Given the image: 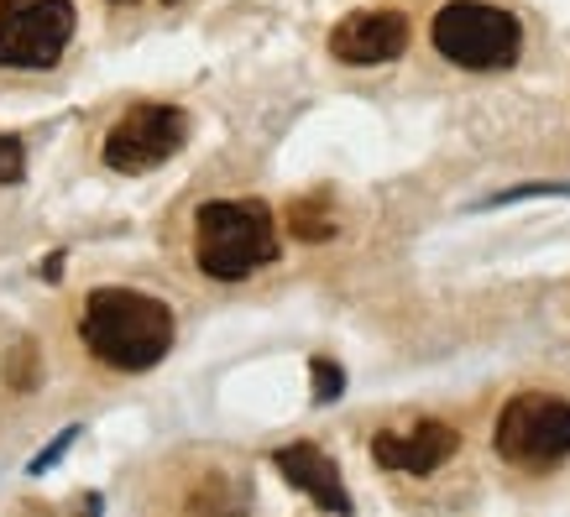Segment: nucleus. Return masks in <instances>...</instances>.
<instances>
[{
  "mask_svg": "<svg viewBox=\"0 0 570 517\" xmlns=\"http://www.w3.org/2000/svg\"><path fill=\"white\" fill-rule=\"evenodd\" d=\"M79 340L110 371H153L174 350V309L137 288H95L79 314Z\"/></svg>",
  "mask_w": 570,
  "mask_h": 517,
  "instance_id": "obj_1",
  "label": "nucleus"
},
{
  "mask_svg": "<svg viewBox=\"0 0 570 517\" xmlns=\"http://www.w3.org/2000/svg\"><path fill=\"white\" fill-rule=\"evenodd\" d=\"M194 261L215 282H242L277 261V225L262 199H209L194 215Z\"/></svg>",
  "mask_w": 570,
  "mask_h": 517,
  "instance_id": "obj_2",
  "label": "nucleus"
},
{
  "mask_svg": "<svg viewBox=\"0 0 570 517\" xmlns=\"http://www.w3.org/2000/svg\"><path fill=\"white\" fill-rule=\"evenodd\" d=\"M430 42L440 58H450L455 69H508L523 48L519 17H508L502 6H487V0H450L445 11L434 17Z\"/></svg>",
  "mask_w": 570,
  "mask_h": 517,
  "instance_id": "obj_3",
  "label": "nucleus"
},
{
  "mask_svg": "<svg viewBox=\"0 0 570 517\" xmlns=\"http://www.w3.org/2000/svg\"><path fill=\"white\" fill-rule=\"evenodd\" d=\"M492 445L519 470L560 466L570 455V402L554 392H519L513 402H502Z\"/></svg>",
  "mask_w": 570,
  "mask_h": 517,
  "instance_id": "obj_4",
  "label": "nucleus"
},
{
  "mask_svg": "<svg viewBox=\"0 0 570 517\" xmlns=\"http://www.w3.org/2000/svg\"><path fill=\"white\" fill-rule=\"evenodd\" d=\"M73 0H0V69H52L73 37Z\"/></svg>",
  "mask_w": 570,
  "mask_h": 517,
  "instance_id": "obj_5",
  "label": "nucleus"
},
{
  "mask_svg": "<svg viewBox=\"0 0 570 517\" xmlns=\"http://www.w3.org/2000/svg\"><path fill=\"white\" fill-rule=\"evenodd\" d=\"M189 116L174 105H131L105 137V168L116 172H153L184 147Z\"/></svg>",
  "mask_w": 570,
  "mask_h": 517,
  "instance_id": "obj_6",
  "label": "nucleus"
},
{
  "mask_svg": "<svg viewBox=\"0 0 570 517\" xmlns=\"http://www.w3.org/2000/svg\"><path fill=\"white\" fill-rule=\"evenodd\" d=\"M409 48V17L403 11H351L330 27V58L346 69H377Z\"/></svg>",
  "mask_w": 570,
  "mask_h": 517,
  "instance_id": "obj_7",
  "label": "nucleus"
},
{
  "mask_svg": "<svg viewBox=\"0 0 570 517\" xmlns=\"http://www.w3.org/2000/svg\"><path fill=\"white\" fill-rule=\"evenodd\" d=\"M461 449V434L450 429V424H440V418H424V424H414L409 434H377L372 439V460H377L382 470H397V476H430V470H440Z\"/></svg>",
  "mask_w": 570,
  "mask_h": 517,
  "instance_id": "obj_8",
  "label": "nucleus"
},
{
  "mask_svg": "<svg viewBox=\"0 0 570 517\" xmlns=\"http://www.w3.org/2000/svg\"><path fill=\"white\" fill-rule=\"evenodd\" d=\"M273 466L283 470V481L294 486V491H304L320 513H351V491H346V481H341V470H335V460H330L325 449L283 445L273 455Z\"/></svg>",
  "mask_w": 570,
  "mask_h": 517,
  "instance_id": "obj_9",
  "label": "nucleus"
},
{
  "mask_svg": "<svg viewBox=\"0 0 570 517\" xmlns=\"http://www.w3.org/2000/svg\"><path fill=\"white\" fill-rule=\"evenodd\" d=\"M288 230H294L298 241H330V236H335V215H330L325 199H294Z\"/></svg>",
  "mask_w": 570,
  "mask_h": 517,
  "instance_id": "obj_10",
  "label": "nucleus"
},
{
  "mask_svg": "<svg viewBox=\"0 0 570 517\" xmlns=\"http://www.w3.org/2000/svg\"><path fill=\"white\" fill-rule=\"evenodd\" d=\"M309 377H314V402H335V397L346 392V371L325 356H314L309 361Z\"/></svg>",
  "mask_w": 570,
  "mask_h": 517,
  "instance_id": "obj_11",
  "label": "nucleus"
},
{
  "mask_svg": "<svg viewBox=\"0 0 570 517\" xmlns=\"http://www.w3.org/2000/svg\"><path fill=\"white\" fill-rule=\"evenodd\" d=\"M21 178H27V147L17 137H0V183L11 189Z\"/></svg>",
  "mask_w": 570,
  "mask_h": 517,
  "instance_id": "obj_12",
  "label": "nucleus"
},
{
  "mask_svg": "<svg viewBox=\"0 0 570 517\" xmlns=\"http://www.w3.org/2000/svg\"><path fill=\"white\" fill-rule=\"evenodd\" d=\"M550 193H570V183H519V189H502L487 199V209H502V205H519V199H550Z\"/></svg>",
  "mask_w": 570,
  "mask_h": 517,
  "instance_id": "obj_13",
  "label": "nucleus"
},
{
  "mask_svg": "<svg viewBox=\"0 0 570 517\" xmlns=\"http://www.w3.org/2000/svg\"><path fill=\"white\" fill-rule=\"evenodd\" d=\"M73 439H79V429H63V434H58V445H52V449H42V455H37V460H32V476H42V470H48V466H58V460H63V449H69Z\"/></svg>",
  "mask_w": 570,
  "mask_h": 517,
  "instance_id": "obj_14",
  "label": "nucleus"
},
{
  "mask_svg": "<svg viewBox=\"0 0 570 517\" xmlns=\"http://www.w3.org/2000/svg\"><path fill=\"white\" fill-rule=\"evenodd\" d=\"M32 361H37V350H32V345H17V377H11V381H17L21 392L32 387Z\"/></svg>",
  "mask_w": 570,
  "mask_h": 517,
  "instance_id": "obj_15",
  "label": "nucleus"
},
{
  "mask_svg": "<svg viewBox=\"0 0 570 517\" xmlns=\"http://www.w3.org/2000/svg\"><path fill=\"white\" fill-rule=\"evenodd\" d=\"M37 277H42V282H58V277H63V251H52V257H42Z\"/></svg>",
  "mask_w": 570,
  "mask_h": 517,
  "instance_id": "obj_16",
  "label": "nucleus"
},
{
  "mask_svg": "<svg viewBox=\"0 0 570 517\" xmlns=\"http://www.w3.org/2000/svg\"><path fill=\"white\" fill-rule=\"evenodd\" d=\"M116 6H137V0H116Z\"/></svg>",
  "mask_w": 570,
  "mask_h": 517,
  "instance_id": "obj_17",
  "label": "nucleus"
}]
</instances>
